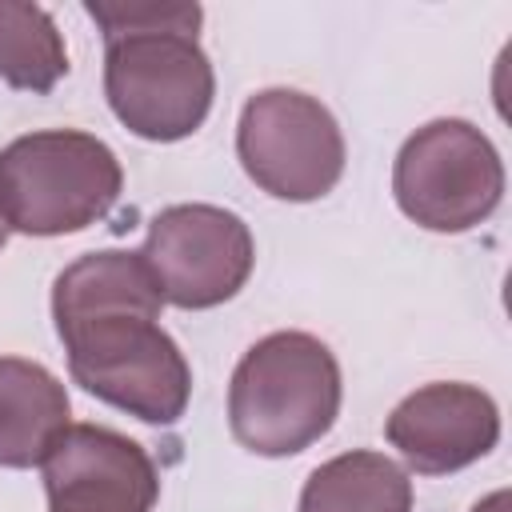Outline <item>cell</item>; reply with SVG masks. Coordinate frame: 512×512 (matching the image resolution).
<instances>
[{
    "instance_id": "obj_12",
    "label": "cell",
    "mask_w": 512,
    "mask_h": 512,
    "mask_svg": "<svg viewBox=\"0 0 512 512\" xmlns=\"http://www.w3.org/2000/svg\"><path fill=\"white\" fill-rule=\"evenodd\" d=\"M68 76V48L40 4L0 0V80L20 92H52Z\"/></svg>"
},
{
    "instance_id": "obj_9",
    "label": "cell",
    "mask_w": 512,
    "mask_h": 512,
    "mask_svg": "<svg viewBox=\"0 0 512 512\" xmlns=\"http://www.w3.org/2000/svg\"><path fill=\"white\" fill-rule=\"evenodd\" d=\"M384 436L420 476H448L496 448L500 408L476 384L436 380L408 392L388 412Z\"/></svg>"
},
{
    "instance_id": "obj_11",
    "label": "cell",
    "mask_w": 512,
    "mask_h": 512,
    "mask_svg": "<svg viewBox=\"0 0 512 512\" xmlns=\"http://www.w3.org/2000/svg\"><path fill=\"white\" fill-rule=\"evenodd\" d=\"M296 512H412V480L384 452H340L312 468Z\"/></svg>"
},
{
    "instance_id": "obj_13",
    "label": "cell",
    "mask_w": 512,
    "mask_h": 512,
    "mask_svg": "<svg viewBox=\"0 0 512 512\" xmlns=\"http://www.w3.org/2000/svg\"><path fill=\"white\" fill-rule=\"evenodd\" d=\"M472 512H508V492H492V496H484Z\"/></svg>"
},
{
    "instance_id": "obj_10",
    "label": "cell",
    "mask_w": 512,
    "mask_h": 512,
    "mask_svg": "<svg viewBox=\"0 0 512 512\" xmlns=\"http://www.w3.org/2000/svg\"><path fill=\"white\" fill-rule=\"evenodd\" d=\"M72 404L64 384L36 360L0 356V468H36L60 440Z\"/></svg>"
},
{
    "instance_id": "obj_7",
    "label": "cell",
    "mask_w": 512,
    "mask_h": 512,
    "mask_svg": "<svg viewBox=\"0 0 512 512\" xmlns=\"http://www.w3.org/2000/svg\"><path fill=\"white\" fill-rule=\"evenodd\" d=\"M140 260L164 304L200 312L232 300L248 284L256 244L248 224L220 204H172L152 216Z\"/></svg>"
},
{
    "instance_id": "obj_1",
    "label": "cell",
    "mask_w": 512,
    "mask_h": 512,
    "mask_svg": "<svg viewBox=\"0 0 512 512\" xmlns=\"http://www.w3.org/2000/svg\"><path fill=\"white\" fill-rule=\"evenodd\" d=\"M160 308L164 296L140 252H88L52 284L72 380L144 424H176L192 396V368L160 328Z\"/></svg>"
},
{
    "instance_id": "obj_5",
    "label": "cell",
    "mask_w": 512,
    "mask_h": 512,
    "mask_svg": "<svg viewBox=\"0 0 512 512\" xmlns=\"http://www.w3.org/2000/svg\"><path fill=\"white\" fill-rule=\"evenodd\" d=\"M392 196L428 232H468L500 208L504 160L476 124L440 116L400 144Z\"/></svg>"
},
{
    "instance_id": "obj_8",
    "label": "cell",
    "mask_w": 512,
    "mask_h": 512,
    "mask_svg": "<svg viewBox=\"0 0 512 512\" xmlns=\"http://www.w3.org/2000/svg\"><path fill=\"white\" fill-rule=\"evenodd\" d=\"M40 468L48 512H152L160 496L152 456L104 424H68Z\"/></svg>"
},
{
    "instance_id": "obj_4",
    "label": "cell",
    "mask_w": 512,
    "mask_h": 512,
    "mask_svg": "<svg viewBox=\"0 0 512 512\" xmlns=\"http://www.w3.org/2000/svg\"><path fill=\"white\" fill-rule=\"evenodd\" d=\"M120 188V160L92 132L48 128L0 148V216L12 232H80L112 212Z\"/></svg>"
},
{
    "instance_id": "obj_2",
    "label": "cell",
    "mask_w": 512,
    "mask_h": 512,
    "mask_svg": "<svg viewBox=\"0 0 512 512\" xmlns=\"http://www.w3.org/2000/svg\"><path fill=\"white\" fill-rule=\"evenodd\" d=\"M84 12L104 32V96L112 116L140 140L192 136L212 108L216 76L200 48V4H108Z\"/></svg>"
},
{
    "instance_id": "obj_14",
    "label": "cell",
    "mask_w": 512,
    "mask_h": 512,
    "mask_svg": "<svg viewBox=\"0 0 512 512\" xmlns=\"http://www.w3.org/2000/svg\"><path fill=\"white\" fill-rule=\"evenodd\" d=\"M8 232H12V228H8V224H4V216H0V248L8 244Z\"/></svg>"
},
{
    "instance_id": "obj_6",
    "label": "cell",
    "mask_w": 512,
    "mask_h": 512,
    "mask_svg": "<svg viewBox=\"0 0 512 512\" xmlns=\"http://www.w3.org/2000/svg\"><path fill=\"white\" fill-rule=\"evenodd\" d=\"M236 156L260 192L308 204L340 184L344 132L316 96L296 88H264L240 108Z\"/></svg>"
},
{
    "instance_id": "obj_3",
    "label": "cell",
    "mask_w": 512,
    "mask_h": 512,
    "mask_svg": "<svg viewBox=\"0 0 512 512\" xmlns=\"http://www.w3.org/2000/svg\"><path fill=\"white\" fill-rule=\"evenodd\" d=\"M340 364L312 332L256 340L228 384V428L256 456H296L340 416Z\"/></svg>"
}]
</instances>
